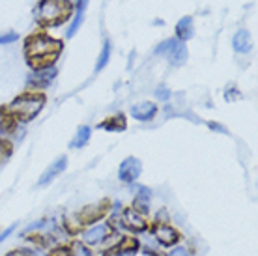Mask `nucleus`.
Returning <instances> with one entry per match:
<instances>
[{
    "instance_id": "f257e3e1",
    "label": "nucleus",
    "mask_w": 258,
    "mask_h": 256,
    "mask_svg": "<svg viewBox=\"0 0 258 256\" xmlns=\"http://www.w3.org/2000/svg\"><path fill=\"white\" fill-rule=\"evenodd\" d=\"M60 51H62V41L49 38L43 32L30 36L25 43L26 60L34 68V71L54 66V60L58 58Z\"/></svg>"
},
{
    "instance_id": "f03ea898",
    "label": "nucleus",
    "mask_w": 258,
    "mask_h": 256,
    "mask_svg": "<svg viewBox=\"0 0 258 256\" xmlns=\"http://www.w3.org/2000/svg\"><path fill=\"white\" fill-rule=\"evenodd\" d=\"M73 6L70 0H41L38 6V21L43 26H58L70 19Z\"/></svg>"
},
{
    "instance_id": "7ed1b4c3",
    "label": "nucleus",
    "mask_w": 258,
    "mask_h": 256,
    "mask_svg": "<svg viewBox=\"0 0 258 256\" xmlns=\"http://www.w3.org/2000/svg\"><path fill=\"white\" fill-rule=\"evenodd\" d=\"M45 105V96L43 94H23L8 107V114L13 116L15 120L21 122H30L32 118L39 114V110Z\"/></svg>"
},
{
    "instance_id": "20e7f679",
    "label": "nucleus",
    "mask_w": 258,
    "mask_h": 256,
    "mask_svg": "<svg viewBox=\"0 0 258 256\" xmlns=\"http://www.w3.org/2000/svg\"><path fill=\"white\" fill-rule=\"evenodd\" d=\"M155 52L165 54L172 66H181L187 62V47H185V43L178 41V39H167V41L159 43Z\"/></svg>"
},
{
    "instance_id": "39448f33",
    "label": "nucleus",
    "mask_w": 258,
    "mask_h": 256,
    "mask_svg": "<svg viewBox=\"0 0 258 256\" xmlns=\"http://www.w3.org/2000/svg\"><path fill=\"white\" fill-rule=\"evenodd\" d=\"M142 172V163L137 157H127L120 163L118 167V178L123 183H135L137 178L141 176Z\"/></svg>"
},
{
    "instance_id": "423d86ee",
    "label": "nucleus",
    "mask_w": 258,
    "mask_h": 256,
    "mask_svg": "<svg viewBox=\"0 0 258 256\" xmlns=\"http://www.w3.org/2000/svg\"><path fill=\"white\" fill-rule=\"evenodd\" d=\"M54 77H56V68L54 66H51V68H45V70H36L28 77V81H26V84L30 86V88H47L49 84L54 81Z\"/></svg>"
},
{
    "instance_id": "0eeeda50",
    "label": "nucleus",
    "mask_w": 258,
    "mask_h": 256,
    "mask_svg": "<svg viewBox=\"0 0 258 256\" xmlns=\"http://www.w3.org/2000/svg\"><path fill=\"white\" fill-rule=\"evenodd\" d=\"M154 236H155V239H157L161 245H165V247L176 245L178 243V239H180V234H178L172 226H168V224H161V223H157L154 226Z\"/></svg>"
},
{
    "instance_id": "6e6552de",
    "label": "nucleus",
    "mask_w": 258,
    "mask_h": 256,
    "mask_svg": "<svg viewBox=\"0 0 258 256\" xmlns=\"http://www.w3.org/2000/svg\"><path fill=\"white\" fill-rule=\"evenodd\" d=\"M105 213H107V202H99V204L88 206V208L81 210L77 219L81 224H90V223H96L97 219L103 217Z\"/></svg>"
},
{
    "instance_id": "1a4fd4ad",
    "label": "nucleus",
    "mask_w": 258,
    "mask_h": 256,
    "mask_svg": "<svg viewBox=\"0 0 258 256\" xmlns=\"http://www.w3.org/2000/svg\"><path fill=\"white\" fill-rule=\"evenodd\" d=\"M66 167H68V157L66 155H62V157H58V159L52 163L51 167L47 168L45 172L41 174V178H39L38 185H47V183H51L54 178H58L60 174L64 172Z\"/></svg>"
},
{
    "instance_id": "9d476101",
    "label": "nucleus",
    "mask_w": 258,
    "mask_h": 256,
    "mask_svg": "<svg viewBox=\"0 0 258 256\" xmlns=\"http://www.w3.org/2000/svg\"><path fill=\"white\" fill-rule=\"evenodd\" d=\"M122 224L125 226V228H129V230H135V232H144L146 228H148L144 215L137 213L135 210H125V212H123Z\"/></svg>"
},
{
    "instance_id": "9b49d317",
    "label": "nucleus",
    "mask_w": 258,
    "mask_h": 256,
    "mask_svg": "<svg viewBox=\"0 0 258 256\" xmlns=\"http://www.w3.org/2000/svg\"><path fill=\"white\" fill-rule=\"evenodd\" d=\"M155 114H157V107H155L154 103L142 101V103H139V105H133V107H131V116H133L135 120H139V122H148Z\"/></svg>"
},
{
    "instance_id": "f8f14e48",
    "label": "nucleus",
    "mask_w": 258,
    "mask_h": 256,
    "mask_svg": "<svg viewBox=\"0 0 258 256\" xmlns=\"http://www.w3.org/2000/svg\"><path fill=\"white\" fill-rule=\"evenodd\" d=\"M150 197H152V191H150L148 187H139V193H137L135 200H133L131 210H135L141 215H146L150 210Z\"/></svg>"
},
{
    "instance_id": "ddd939ff",
    "label": "nucleus",
    "mask_w": 258,
    "mask_h": 256,
    "mask_svg": "<svg viewBox=\"0 0 258 256\" xmlns=\"http://www.w3.org/2000/svg\"><path fill=\"white\" fill-rule=\"evenodd\" d=\"M109 236V224H97V226H92L90 230L84 234V241L90 245H96L99 241H103L105 237Z\"/></svg>"
},
{
    "instance_id": "4468645a",
    "label": "nucleus",
    "mask_w": 258,
    "mask_h": 256,
    "mask_svg": "<svg viewBox=\"0 0 258 256\" xmlns=\"http://www.w3.org/2000/svg\"><path fill=\"white\" fill-rule=\"evenodd\" d=\"M176 36L181 43L193 38V17H181L176 25Z\"/></svg>"
},
{
    "instance_id": "2eb2a0df",
    "label": "nucleus",
    "mask_w": 258,
    "mask_h": 256,
    "mask_svg": "<svg viewBox=\"0 0 258 256\" xmlns=\"http://www.w3.org/2000/svg\"><path fill=\"white\" fill-rule=\"evenodd\" d=\"M232 45L238 52H249L251 51V34L247 30H238L234 34Z\"/></svg>"
},
{
    "instance_id": "dca6fc26",
    "label": "nucleus",
    "mask_w": 258,
    "mask_h": 256,
    "mask_svg": "<svg viewBox=\"0 0 258 256\" xmlns=\"http://www.w3.org/2000/svg\"><path fill=\"white\" fill-rule=\"evenodd\" d=\"M86 4H88V0H77V12H75V19L71 23L70 30H68V38H73L77 30L81 28L84 21V10H86Z\"/></svg>"
},
{
    "instance_id": "f3484780",
    "label": "nucleus",
    "mask_w": 258,
    "mask_h": 256,
    "mask_svg": "<svg viewBox=\"0 0 258 256\" xmlns=\"http://www.w3.org/2000/svg\"><path fill=\"white\" fill-rule=\"evenodd\" d=\"M88 141H90V127H88V125H81V127L77 129L75 137H73V141L70 142V146L71 148H84L86 144H88Z\"/></svg>"
},
{
    "instance_id": "a211bd4d",
    "label": "nucleus",
    "mask_w": 258,
    "mask_h": 256,
    "mask_svg": "<svg viewBox=\"0 0 258 256\" xmlns=\"http://www.w3.org/2000/svg\"><path fill=\"white\" fill-rule=\"evenodd\" d=\"M125 125H127V123H125V118H123L122 114L112 116V118H109V120H105L103 123H99V127L107 129V131H123Z\"/></svg>"
},
{
    "instance_id": "6ab92c4d",
    "label": "nucleus",
    "mask_w": 258,
    "mask_h": 256,
    "mask_svg": "<svg viewBox=\"0 0 258 256\" xmlns=\"http://www.w3.org/2000/svg\"><path fill=\"white\" fill-rule=\"evenodd\" d=\"M109 58H110V43H109V41H105V43H103V51H101V54H99V58H97L96 71L103 70L105 66L109 64Z\"/></svg>"
},
{
    "instance_id": "aec40b11",
    "label": "nucleus",
    "mask_w": 258,
    "mask_h": 256,
    "mask_svg": "<svg viewBox=\"0 0 258 256\" xmlns=\"http://www.w3.org/2000/svg\"><path fill=\"white\" fill-rule=\"evenodd\" d=\"M139 249V239H123V243L118 247L120 254H125V252H135Z\"/></svg>"
},
{
    "instance_id": "412c9836",
    "label": "nucleus",
    "mask_w": 258,
    "mask_h": 256,
    "mask_svg": "<svg viewBox=\"0 0 258 256\" xmlns=\"http://www.w3.org/2000/svg\"><path fill=\"white\" fill-rule=\"evenodd\" d=\"M71 256H94V252H92L86 245L75 243L73 245V249H71Z\"/></svg>"
},
{
    "instance_id": "4be33fe9",
    "label": "nucleus",
    "mask_w": 258,
    "mask_h": 256,
    "mask_svg": "<svg viewBox=\"0 0 258 256\" xmlns=\"http://www.w3.org/2000/svg\"><path fill=\"white\" fill-rule=\"evenodd\" d=\"M17 34L15 32H6V34H0V45H8V43H13V41H17Z\"/></svg>"
},
{
    "instance_id": "5701e85b",
    "label": "nucleus",
    "mask_w": 258,
    "mask_h": 256,
    "mask_svg": "<svg viewBox=\"0 0 258 256\" xmlns=\"http://www.w3.org/2000/svg\"><path fill=\"white\" fill-rule=\"evenodd\" d=\"M168 256H191V254H189V250L185 247H174V249L168 252Z\"/></svg>"
},
{
    "instance_id": "b1692460",
    "label": "nucleus",
    "mask_w": 258,
    "mask_h": 256,
    "mask_svg": "<svg viewBox=\"0 0 258 256\" xmlns=\"http://www.w3.org/2000/svg\"><path fill=\"white\" fill-rule=\"evenodd\" d=\"M155 96L159 97V99H168V97H170V92H168L167 88L159 86V88H157V92H155Z\"/></svg>"
},
{
    "instance_id": "393cba45",
    "label": "nucleus",
    "mask_w": 258,
    "mask_h": 256,
    "mask_svg": "<svg viewBox=\"0 0 258 256\" xmlns=\"http://www.w3.org/2000/svg\"><path fill=\"white\" fill-rule=\"evenodd\" d=\"M226 101H234V99H238L239 97V94H238V90L236 88H230L228 92H226Z\"/></svg>"
},
{
    "instance_id": "a878e982",
    "label": "nucleus",
    "mask_w": 258,
    "mask_h": 256,
    "mask_svg": "<svg viewBox=\"0 0 258 256\" xmlns=\"http://www.w3.org/2000/svg\"><path fill=\"white\" fill-rule=\"evenodd\" d=\"M13 230H15V224H12V226H10V228H8V230H4V232H2V234H0V243H2V241H4V239H6V237L10 236V234H12Z\"/></svg>"
},
{
    "instance_id": "bb28decb",
    "label": "nucleus",
    "mask_w": 258,
    "mask_h": 256,
    "mask_svg": "<svg viewBox=\"0 0 258 256\" xmlns=\"http://www.w3.org/2000/svg\"><path fill=\"white\" fill-rule=\"evenodd\" d=\"M51 256H71V250L68 249H58V250H54Z\"/></svg>"
},
{
    "instance_id": "cd10ccee",
    "label": "nucleus",
    "mask_w": 258,
    "mask_h": 256,
    "mask_svg": "<svg viewBox=\"0 0 258 256\" xmlns=\"http://www.w3.org/2000/svg\"><path fill=\"white\" fill-rule=\"evenodd\" d=\"M8 256H21V250H15V252H10V254ZM26 256H30V252H28V254Z\"/></svg>"
}]
</instances>
